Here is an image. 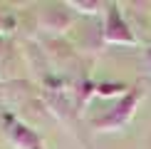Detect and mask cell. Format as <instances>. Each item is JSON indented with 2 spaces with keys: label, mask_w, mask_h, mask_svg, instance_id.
<instances>
[{
  "label": "cell",
  "mask_w": 151,
  "mask_h": 149,
  "mask_svg": "<svg viewBox=\"0 0 151 149\" xmlns=\"http://www.w3.org/2000/svg\"><path fill=\"white\" fill-rule=\"evenodd\" d=\"M104 37H106V42H116V45H134L136 42V37L129 30V25L122 20V12H119L116 5H109V10H106Z\"/></svg>",
  "instance_id": "cell-2"
},
{
  "label": "cell",
  "mask_w": 151,
  "mask_h": 149,
  "mask_svg": "<svg viewBox=\"0 0 151 149\" xmlns=\"http://www.w3.org/2000/svg\"><path fill=\"white\" fill-rule=\"evenodd\" d=\"M141 97H144L141 87H134V90H131L129 95H127V97H124L114 109L109 112V114H104L102 119L94 122V127H97V129H104V132H106V129H119V127H124V124L129 122V117L134 114V107L139 104V99H141Z\"/></svg>",
  "instance_id": "cell-1"
},
{
  "label": "cell",
  "mask_w": 151,
  "mask_h": 149,
  "mask_svg": "<svg viewBox=\"0 0 151 149\" xmlns=\"http://www.w3.org/2000/svg\"><path fill=\"white\" fill-rule=\"evenodd\" d=\"M70 8H84L82 12H97L102 8V3H70Z\"/></svg>",
  "instance_id": "cell-4"
},
{
  "label": "cell",
  "mask_w": 151,
  "mask_h": 149,
  "mask_svg": "<svg viewBox=\"0 0 151 149\" xmlns=\"http://www.w3.org/2000/svg\"><path fill=\"white\" fill-rule=\"evenodd\" d=\"M8 134H10L12 144H15L17 149H45V147H42V139H40V137H37L30 127L20 124V122L12 124V127L8 129Z\"/></svg>",
  "instance_id": "cell-3"
},
{
  "label": "cell",
  "mask_w": 151,
  "mask_h": 149,
  "mask_svg": "<svg viewBox=\"0 0 151 149\" xmlns=\"http://www.w3.org/2000/svg\"><path fill=\"white\" fill-rule=\"evenodd\" d=\"M144 65L149 67V72H151V47L146 50V55H144Z\"/></svg>",
  "instance_id": "cell-5"
}]
</instances>
